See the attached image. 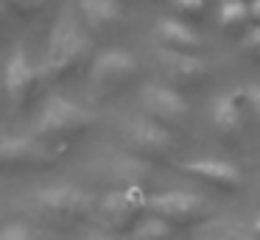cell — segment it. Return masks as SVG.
I'll return each mask as SVG.
<instances>
[{
  "instance_id": "6da1fadb",
  "label": "cell",
  "mask_w": 260,
  "mask_h": 240,
  "mask_svg": "<svg viewBox=\"0 0 260 240\" xmlns=\"http://www.w3.org/2000/svg\"><path fill=\"white\" fill-rule=\"evenodd\" d=\"M92 56V39L84 31L73 14H62L53 22V31L48 37V50H45V64L42 73L51 78H64L70 73L81 70Z\"/></svg>"
},
{
  "instance_id": "7a4b0ae2",
  "label": "cell",
  "mask_w": 260,
  "mask_h": 240,
  "mask_svg": "<svg viewBox=\"0 0 260 240\" xmlns=\"http://www.w3.org/2000/svg\"><path fill=\"white\" fill-rule=\"evenodd\" d=\"M90 126H92V115L84 106L73 104L68 98H51L45 104V109L40 112L37 131H40V140L59 148V145L81 137Z\"/></svg>"
},
{
  "instance_id": "3957f363",
  "label": "cell",
  "mask_w": 260,
  "mask_h": 240,
  "mask_svg": "<svg viewBox=\"0 0 260 240\" xmlns=\"http://www.w3.org/2000/svg\"><path fill=\"white\" fill-rule=\"evenodd\" d=\"M120 134H123L129 154L135 159L146 162V165H159V162H168L174 156L176 145H174L171 131H165L154 120H129L123 123Z\"/></svg>"
},
{
  "instance_id": "277c9868",
  "label": "cell",
  "mask_w": 260,
  "mask_h": 240,
  "mask_svg": "<svg viewBox=\"0 0 260 240\" xmlns=\"http://www.w3.org/2000/svg\"><path fill=\"white\" fill-rule=\"evenodd\" d=\"M146 193L143 190H112L107 198L98 204L95 215L104 232L109 234H126L129 237L135 226L143 221V210H146Z\"/></svg>"
},
{
  "instance_id": "5b68a950",
  "label": "cell",
  "mask_w": 260,
  "mask_h": 240,
  "mask_svg": "<svg viewBox=\"0 0 260 240\" xmlns=\"http://www.w3.org/2000/svg\"><path fill=\"white\" fill-rule=\"evenodd\" d=\"M154 64H157L159 76H162L165 87H171L174 92H187V89H199L207 84L210 67L204 64L199 56H185V53H171V50H157L154 56Z\"/></svg>"
},
{
  "instance_id": "8992f818",
  "label": "cell",
  "mask_w": 260,
  "mask_h": 240,
  "mask_svg": "<svg viewBox=\"0 0 260 240\" xmlns=\"http://www.w3.org/2000/svg\"><path fill=\"white\" fill-rule=\"evenodd\" d=\"M148 210L154 212V218L162 223H168L171 229H187L199 226L210 218V210L199 195L190 193H162L148 198Z\"/></svg>"
},
{
  "instance_id": "52a82bcc",
  "label": "cell",
  "mask_w": 260,
  "mask_h": 240,
  "mask_svg": "<svg viewBox=\"0 0 260 240\" xmlns=\"http://www.w3.org/2000/svg\"><path fill=\"white\" fill-rule=\"evenodd\" d=\"M143 109L157 126L165 131H182L190 120V106L179 92L165 84H148L143 87Z\"/></svg>"
},
{
  "instance_id": "ba28073f",
  "label": "cell",
  "mask_w": 260,
  "mask_h": 240,
  "mask_svg": "<svg viewBox=\"0 0 260 240\" xmlns=\"http://www.w3.org/2000/svg\"><path fill=\"white\" fill-rule=\"evenodd\" d=\"M34 201L45 215L56 218L62 223H81L92 212V198L81 193L79 187H70V184H56V187L42 190V193H37Z\"/></svg>"
},
{
  "instance_id": "9c48e42d",
  "label": "cell",
  "mask_w": 260,
  "mask_h": 240,
  "mask_svg": "<svg viewBox=\"0 0 260 240\" xmlns=\"http://www.w3.org/2000/svg\"><path fill=\"white\" fill-rule=\"evenodd\" d=\"M56 145L40 137H6L0 143V165L3 167H48L59 159Z\"/></svg>"
},
{
  "instance_id": "30bf717a",
  "label": "cell",
  "mask_w": 260,
  "mask_h": 240,
  "mask_svg": "<svg viewBox=\"0 0 260 240\" xmlns=\"http://www.w3.org/2000/svg\"><path fill=\"white\" fill-rule=\"evenodd\" d=\"M3 87L6 95L12 98V104H25V100L34 95V89L40 87V70L31 64L28 50L23 45H14L12 56L6 61V70H3Z\"/></svg>"
},
{
  "instance_id": "8fae6325",
  "label": "cell",
  "mask_w": 260,
  "mask_h": 240,
  "mask_svg": "<svg viewBox=\"0 0 260 240\" xmlns=\"http://www.w3.org/2000/svg\"><path fill=\"white\" fill-rule=\"evenodd\" d=\"M137 76V61L123 48H109L92 59V84L101 89H120Z\"/></svg>"
},
{
  "instance_id": "7c38bea8",
  "label": "cell",
  "mask_w": 260,
  "mask_h": 240,
  "mask_svg": "<svg viewBox=\"0 0 260 240\" xmlns=\"http://www.w3.org/2000/svg\"><path fill=\"white\" fill-rule=\"evenodd\" d=\"M185 173L193 176L196 182H202L204 187H213L218 193H238L243 187V176L235 165L230 162H215V159H199L187 162Z\"/></svg>"
},
{
  "instance_id": "4fadbf2b",
  "label": "cell",
  "mask_w": 260,
  "mask_h": 240,
  "mask_svg": "<svg viewBox=\"0 0 260 240\" xmlns=\"http://www.w3.org/2000/svg\"><path fill=\"white\" fill-rule=\"evenodd\" d=\"M241 95H224L213 106V128L221 143L238 145L243 137V120H241Z\"/></svg>"
},
{
  "instance_id": "5bb4252c",
  "label": "cell",
  "mask_w": 260,
  "mask_h": 240,
  "mask_svg": "<svg viewBox=\"0 0 260 240\" xmlns=\"http://www.w3.org/2000/svg\"><path fill=\"white\" fill-rule=\"evenodd\" d=\"M157 39L162 45V50H171V53L199 56V50L204 48L202 37L190 25H185L179 20H159L157 22Z\"/></svg>"
},
{
  "instance_id": "9a60e30c",
  "label": "cell",
  "mask_w": 260,
  "mask_h": 240,
  "mask_svg": "<svg viewBox=\"0 0 260 240\" xmlns=\"http://www.w3.org/2000/svg\"><path fill=\"white\" fill-rule=\"evenodd\" d=\"M79 11L84 17V25L92 31L104 33L112 31L120 25L123 14H120V6L115 0H79Z\"/></svg>"
},
{
  "instance_id": "2e32d148",
  "label": "cell",
  "mask_w": 260,
  "mask_h": 240,
  "mask_svg": "<svg viewBox=\"0 0 260 240\" xmlns=\"http://www.w3.org/2000/svg\"><path fill=\"white\" fill-rule=\"evenodd\" d=\"M109 179L118 184V190H143L151 182V170L135 156H118L109 165Z\"/></svg>"
},
{
  "instance_id": "e0dca14e",
  "label": "cell",
  "mask_w": 260,
  "mask_h": 240,
  "mask_svg": "<svg viewBox=\"0 0 260 240\" xmlns=\"http://www.w3.org/2000/svg\"><path fill=\"white\" fill-rule=\"evenodd\" d=\"M252 22V11L243 0H224L218 11V25L226 33H241L246 31V25Z\"/></svg>"
},
{
  "instance_id": "ac0fdd59",
  "label": "cell",
  "mask_w": 260,
  "mask_h": 240,
  "mask_svg": "<svg viewBox=\"0 0 260 240\" xmlns=\"http://www.w3.org/2000/svg\"><path fill=\"white\" fill-rule=\"evenodd\" d=\"M126 240H174V232H171L168 223L157 221V218H148V221H140L135 226V232Z\"/></svg>"
},
{
  "instance_id": "d6986e66",
  "label": "cell",
  "mask_w": 260,
  "mask_h": 240,
  "mask_svg": "<svg viewBox=\"0 0 260 240\" xmlns=\"http://www.w3.org/2000/svg\"><path fill=\"white\" fill-rule=\"evenodd\" d=\"M176 9L182 17H190V20H202L204 9H207V0H176Z\"/></svg>"
},
{
  "instance_id": "ffe728a7",
  "label": "cell",
  "mask_w": 260,
  "mask_h": 240,
  "mask_svg": "<svg viewBox=\"0 0 260 240\" xmlns=\"http://www.w3.org/2000/svg\"><path fill=\"white\" fill-rule=\"evenodd\" d=\"M0 240H37V234L25 223H12V226L0 229Z\"/></svg>"
},
{
  "instance_id": "44dd1931",
  "label": "cell",
  "mask_w": 260,
  "mask_h": 240,
  "mask_svg": "<svg viewBox=\"0 0 260 240\" xmlns=\"http://www.w3.org/2000/svg\"><path fill=\"white\" fill-rule=\"evenodd\" d=\"M243 48H246V53H252L254 59H260V25L254 28V31L246 33V39H243Z\"/></svg>"
},
{
  "instance_id": "7402d4cb",
  "label": "cell",
  "mask_w": 260,
  "mask_h": 240,
  "mask_svg": "<svg viewBox=\"0 0 260 240\" xmlns=\"http://www.w3.org/2000/svg\"><path fill=\"white\" fill-rule=\"evenodd\" d=\"M213 240H257V237L249 232H241V229H221Z\"/></svg>"
},
{
  "instance_id": "603a6c76",
  "label": "cell",
  "mask_w": 260,
  "mask_h": 240,
  "mask_svg": "<svg viewBox=\"0 0 260 240\" xmlns=\"http://www.w3.org/2000/svg\"><path fill=\"white\" fill-rule=\"evenodd\" d=\"M9 6H14L17 11H37L45 0H6Z\"/></svg>"
},
{
  "instance_id": "cb8c5ba5",
  "label": "cell",
  "mask_w": 260,
  "mask_h": 240,
  "mask_svg": "<svg viewBox=\"0 0 260 240\" xmlns=\"http://www.w3.org/2000/svg\"><path fill=\"white\" fill-rule=\"evenodd\" d=\"M249 104H252L254 120H257V126H260V89H249Z\"/></svg>"
},
{
  "instance_id": "d4e9b609",
  "label": "cell",
  "mask_w": 260,
  "mask_h": 240,
  "mask_svg": "<svg viewBox=\"0 0 260 240\" xmlns=\"http://www.w3.org/2000/svg\"><path fill=\"white\" fill-rule=\"evenodd\" d=\"M249 11H252V20L260 25V0H254V3L249 6Z\"/></svg>"
},
{
  "instance_id": "484cf974",
  "label": "cell",
  "mask_w": 260,
  "mask_h": 240,
  "mask_svg": "<svg viewBox=\"0 0 260 240\" xmlns=\"http://www.w3.org/2000/svg\"><path fill=\"white\" fill-rule=\"evenodd\" d=\"M254 237L260 240V218H257V223H254Z\"/></svg>"
}]
</instances>
